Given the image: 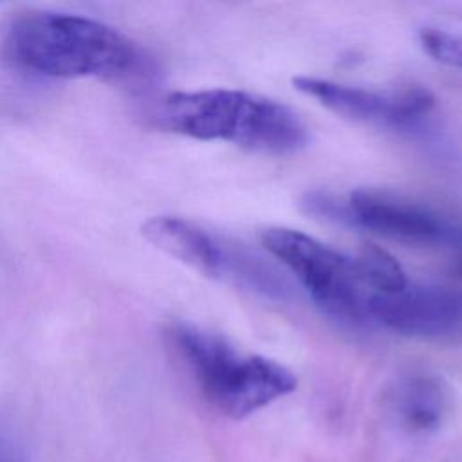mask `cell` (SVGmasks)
Returning <instances> with one entry per match:
<instances>
[{"label": "cell", "instance_id": "obj_9", "mask_svg": "<svg viewBox=\"0 0 462 462\" xmlns=\"http://www.w3.org/2000/svg\"><path fill=\"white\" fill-rule=\"evenodd\" d=\"M386 406L399 428L411 435H428L448 419L453 393L440 375L411 372L390 386Z\"/></svg>", "mask_w": 462, "mask_h": 462}, {"label": "cell", "instance_id": "obj_11", "mask_svg": "<svg viewBox=\"0 0 462 462\" xmlns=\"http://www.w3.org/2000/svg\"><path fill=\"white\" fill-rule=\"evenodd\" d=\"M419 43L437 63L462 69V34L439 27H422L419 31Z\"/></svg>", "mask_w": 462, "mask_h": 462}, {"label": "cell", "instance_id": "obj_12", "mask_svg": "<svg viewBox=\"0 0 462 462\" xmlns=\"http://www.w3.org/2000/svg\"><path fill=\"white\" fill-rule=\"evenodd\" d=\"M25 448L18 433L0 420V462H27Z\"/></svg>", "mask_w": 462, "mask_h": 462}, {"label": "cell", "instance_id": "obj_10", "mask_svg": "<svg viewBox=\"0 0 462 462\" xmlns=\"http://www.w3.org/2000/svg\"><path fill=\"white\" fill-rule=\"evenodd\" d=\"M359 280L368 294L397 292L410 282L401 263L384 249L366 244L354 254Z\"/></svg>", "mask_w": 462, "mask_h": 462}, {"label": "cell", "instance_id": "obj_5", "mask_svg": "<svg viewBox=\"0 0 462 462\" xmlns=\"http://www.w3.org/2000/svg\"><path fill=\"white\" fill-rule=\"evenodd\" d=\"M260 242L298 278L327 314L348 323L366 321L370 294L359 280L354 254L339 253L289 227H265L260 231Z\"/></svg>", "mask_w": 462, "mask_h": 462}, {"label": "cell", "instance_id": "obj_7", "mask_svg": "<svg viewBox=\"0 0 462 462\" xmlns=\"http://www.w3.org/2000/svg\"><path fill=\"white\" fill-rule=\"evenodd\" d=\"M366 321L417 339H462V289L408 282L397 292L370 294Z\"/></svg>", "mask_w": 462, "mask_h": 462}, {"label": "cell", "instance_id": "obj_8", "mask_svg": "<svg viewBox=\"0 0 462 462\" xmlns=\"http://www.w3.org/2000/svg\"><path fill=\"white\" fill-rule=\"evenodd\" d=\"M292 85L337 116L386 126L413 125L435 106V96L424 85L370 90L310 76H298Z\"/></svg>", "mask_w": 462, "mask_h": 462}, {"label": "cell", "instance_id": "obj_2", "mask_svg": "<svg viewBox=\"0 0 462 462\" xmlns=\"http://www.w3.org/2000/svg\"><path fill=\"white\" fill-rule=\"evenodd\" d=\"M150 117L166 132L227 141L263 155H292L309 143V130L292 108L244 90L170 92L152 106Z\"/></svg>", "mask_w": 462, "mask_h": 462}, {"label": "cell", "instance_id": "obj_4", "mask_svg": "<svg viewBox=\"0 0 462 462\" xmlns=\"http://www.w3.org/2000/svg\"><path fill=\"white\" fill-rule=\"evenodd\" d=\"M141 231L153 247L208 278L273 300H283L289 292L287 282L263 258L193 220L157 215Z\"/></svg>", "mask_w": 462, "mask_h": 462}, {"label": "cell", "instance_id": "obj_1", "mask_svg": "<svg viewBox=\"0 0 462 462\" xmlns=\"http://www.w3.org/2000/svg\"><path fill=\"white\" fill-rule=\"evenodd\" d=\"M0 51L9 65L32 78L135 81L152 61L119 29L74 13L27 9L5 20Z\"/></svg>", "mask_w": 462, "mask_h": 462}, {"label": "cell", "instance_id": "obj_6", "mask_svg": "<svg viewBox=\"0 0 462 462\" xmlns=\"http://www.w3.org/2000/svg\"><path fill=\"white\" fill-rule=\"evenodd\" d=\"M346 227L383 238L449 253L462 269V222L413 199L381 189H356L346 197Z\"/></svg>", "mask_w": 462, "mask_h": 462}, {"label": "cell", "instance_id": "obj_3", "mask_svg": "<svg viewBox=\"0 0 462 462\" xmlns=\"http://www.w3.org/2000/svg\"><path fill=\"white\" fill-rule=\"evenodd\" d=\"M168 339L206 401L231 419H244L298 386L287 366L244 354L218 332L179 321L168 328Z\"/></svg>", "mask_w": 462, "mask_h": 462}]
</instances>
